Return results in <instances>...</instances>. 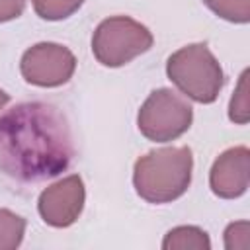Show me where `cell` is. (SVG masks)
<instances>
[{
  "label": "cell",
  "instance_id": "1",
  "mask_svg": "<svg viewBox=\"0 0 250 250\" xmlns=\"http://www.w3.org/2000/svg\"><path fill=\"white\" fill-rule=\"evenodd\" d=\"M74 158L66 115L49 102H21L0 115V172L18 184L62 174Z\"/></svg>",
  "mask_w": 250,
  "mask_h": 250
},
{
  "label": "cell",
  "instance_id": "2",
  "mask_svg": "<svg viewBox=\"0 0 250 250\" xmlns=\"http://www.w3.org/2000/svg\"><path fill=\"white\" fill-rule=\"evenodd\" d=\"M193 154L189 146H164L137 158L133 186L146 203H170L182 197L191 184Z\"/></svg>",
  "mask_w": 250,
  "mask_h": 250
},
{
  "label": "cell",
  "instance_id": "3",
  "mask_svg": "<svg viewBox=\"0 0 250 250\" xmlns=\"http://www.w3.org/2000/svg\"><path fill=\"white\" fill-rule=\"evenodd\" d=\"M166 74L176 88L197 104H213L225 86V74L207 43H189L166 61Z\"/></svg>",
  "mask_w": 250,
  "mask_h": 250
},
{
  "label": "cell",
  "instance_id": "4",
  "mask_svg": "<svg viewBox=\"0 0 250 250\" xmlns=\"http://www.w3.org/2000/svg\"><path fill=\"white\" fill-rule=\"evenodd\" d=\"M154 43L152 33L129 16H111L98 23L92 35V53L104 66L117 68L146 53Z\"/></svg>",
  "mask_w": 250,
  "mask_h": 250
},
{
  "label": "cell",
  "instance_id": "5",
  "mask_svg": "<svg viewBox=\"0 0 250 250\" xmlns=\"http://www.w3.org/2000/svg\"><path fill=\"white\" fill-rule=\"evenodd\" d=\"M191 105L170 88L152 90L137 115V127L141 135L152 143L176 141L191 127Z\"/></svg>",
  "mask_w": 250,
  "mask_h": 250
},
{
  "label": "cell",
  "instance_id": "6",
  "mask_svg": "<svg viewBox=\"0 0 250 250\" xmlns=\"http://www.w3.org/2000/svg\"><path fill=\"white\" fill-rule=\"evenodd\" d=\"M76 70V57L61 43H37L29 47L20 61V72L27 84L39 88H57L66 84Z\"/></svg>",
  "mask_w": 250,
  "mask_h": 250
},
{
  "label": "cell",
  "instance_id": "7",
  "mask_svg": "<svg viewBox=\"0 0 250 250\" xmlns=\"http://www.w3.org/2000/svg\"><path fill=\"white\" fill-rule=\"evenodd\" d=\"M86 188L78 174L64 176L47 186L37 199V211L45 225L66 229L74 225L84 209Z\"/></svg>",
  "mask_w": 250,
  "mask_h": 250
},
{
  "label": "cell",
  "instance_id": "8",
  "mask_svg": "<svg viewBox=\"0 0 250 250\" xmlns=\"http://www.w3.org/2000/svg\"><path fill=\"white\" fill-rule=\"evenodd\" d=\"M250 182L248 146H232L221 152L209 172V188L221 199H236L246 193Z\"/></svg>",
  "mask_w": 250,
  "mask_h": 250
},
{
  "label": "cell",
  "instance_id": "9",
  "mask_svg": "<svg viewBox=\"0 0 250 250\" xmlns=\"http://www.w3.org/2000/svg\"><path fill=\"white\" fill-rule=\"evenodd\" d=\"M164 250H209L211 240L209 234L195 225L174 227L164 234L162 240Z\"/></svg>",
  "mask_w": 250,
  "mask_h": 250
},
{
  "label": "cell",
  "instance_id": "10",
  "mask_svg": "<svg viewBox=\"0 0 250 250\" xmlns=\"http://www.w3.org/2000/svg\"><path fill=\"white\" fill-rule=\"evenodd\" d=\"M25 234V219L10 209H0V250H16Z\"/></svg>",
  "mask_w": 250,
  "mask_h": 250
},
{
  "label": "cell",
  "instance_id": "11",
  "mask_svg": "<svg viewBox=\"0 0 250 250\" xmlns=\"http://www.w3.org/2000/svg\"><path fill=\"white\" fill-rule=\"evenodd\" d=\"M203 4L219 18L230 23L250 21V0H203Z\"/></svg>",
  "mask_w": 250,
  "mask_h": 250
},
{
  "label": "cell",
  "instance_id": "12",
  "mask_svg": "<svg viewBox=\"0 0 250 250\" xmlns=\"http://www.w3.org/2000/svg\"><path fill=\"white\" fill-rule=\"evenodd\" d=\"M86 0H31L35 14L47 21H61L70 18Z\"/></svg>",
  "mask_w": 250,
  "mask_h": 250
},
{
  "label": "cell",
  "instance_id": "13",
  "mask_svg": "<svg viewBox=\"0 0 250 250\" xmlns=\"http://www.w3.org/2000/svg\"><path fill=\"white\" fill-rule=\"evenodd\" d=\"M248 68L240 74L238 84L229 102V119L236 125H246L250 119V104H248Z\"/></svg>",
  "mask_w": 250,
  "mask_h": 250
},
{
  "label": "cell",
  "instance_id": "14",
  "mask_svg": "<svg viewBox=\"0 0 250 250\" xmlns=\"http://www.w3.org/2000/svg\"><path fill=\"white\" fill-rule=\"evenodd\" d=\"M248 234H250V223L248 221L230 223L225 229V248H229V250L248 248Z\"/></svg>",
  "mask_w": 250,
  "mask_h": 250
},
{
  "label": "cell",
  "instance_id": "15",
  "mask_svg": "<svg viewBox=\"0 0 250 250\" xmlns=\"http://www.w3.org/2000/svg\"><path fill=\"white\" fill-rule=\"evenodd\" d=\"M25 10V0H0V23L20 18Z\"/></svg>",
  "mask_w": 250,
  "mask_h": 250
},
{
  "label": "cell",
  "instance_id": "16",
  "mask_svg": "<svg viewBox=\"0 0 250 250\" xmlns=\"http://www.w3.org/2000/svg\"><path fill=\"white\" fill-rule=\"evenodd\" d=\"M8 102H10V96H8L4 90H0V109H2V107H4Z\"/></svg>",
  "mask_w": 250,
  "mask_h": 250
}]
</instances>
